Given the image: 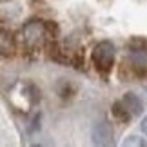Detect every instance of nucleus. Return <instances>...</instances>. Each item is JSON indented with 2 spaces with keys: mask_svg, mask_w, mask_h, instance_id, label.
<instances>
[{
  "mask_svg": "<svg viewBox=\"0 0 147 147\" xmlns=\"http://www.w3.org/2000/svg\"><path fill=\"white\" fill-rule=\"evenodd\" d=\"M49 36V26L42 20H31L22 27V38L29 47H38Z\"/></svg>",
  "mask_w": 147,
  "mask_h": 147,
  "instance_id": "1",
  "label": "nucleus"
},
{
  "mask_svg": "<svg viewBox=\"0 0 147 147\" xmlns=\"http://www.w3.org/2000/svg\"><path fill=\"white\" fill-rule=\"evenodd\" d=\"M93 62L102 75H107L115 64V46L109 40L96 44L93 49Z\"/></svg>",
  "mask_w": 147,
  "mask_h": 147,
  "instance_id": "2",
  "label": "nucleus"
},
{
  "mask_svg": "<svg viewBox=\"0 0 147 147\" xmlns=\"http://www.w3.org/2000/svg\"><path fill=\"white\" fill-rule=\"evenodd\" d=\"M93 144L94 145H102V147H107V145L115 144V131H113L109 122H100V123L94 125V129H93Z\"/></svg>",
  "mask_w": 147,
  "mask_h": 147,
  "instance_id": "3",
  "label": "nucleus"
},
{
  "mask_svg": "<svg viewBox=\"0 0 147 147\" xmlns=\"http://www.w3.org/2000/svg\"><path fill=\"white\" fill-rule=\"evenodd\" d=\"M122 104H123V107H125L129 113H131V116H138V115H142V111H144V104H142V100H140L136 94H133V93L123 94Z\"/></svg>",
  "mask_w": 147,
  "mask_h": 147,
  "instance_id": "4",
  "label": "nucleus"
},
{
  "mask_svg": "<svg viewBox=\"0 0 147 147\" xmlns=\"http://www.w3.org/2000/svg\"><path fill=\"white\" fill-rule=\"evenodd\" d=\"M15 51V42L13 36L7 31L0 29V55H11Z\"/></svg>",
  "mask_w": 147,
  "mask_h": 147,
  "instance_id": "5",
  "label": "nucleus"
},
{
  "mask_svg": "<svg viewBox=\"0 0 147 147\" xmlns=\"http://www.w3.org/2000/svg\"><path fill=\"white\" fill-rule=\"evenodd\" d=\"M111 111H113V116H115V120L122 122V123H127L129 120H131V113H129L125 107H123L122 100H120V102H115Z\"/></svg>",
  "mask_w": 147,
  "mask_h": 147,
  "instance_id": "6",
  "label": "nucleus"
},
{
  "mask_svg": "<svg viewBox=\"0 0 147 147\" xmlns=\"http://www.w3.org/2000/svg\"><path fill=\"white\" fill-rule=\"evenodd\" d=\"M129 51L147 53V40H144V38H133V40L129 42Z\"/></svg>",
  "mask_w": 147,
  "mask_h": 147,
  "instance_id": "7",
  "label": "nucleus"
},
{
  "mask_svg": "<svg viewBox=\"0 0 147 147\" xmlns=\"http://www.w3.org/2000/svg\"><path fill=\"white\" fill-rule=\"evenodd\" d=\"M145 145H147L145 140L140 136H134V134H131V136H127L123 140V147H145Z\"/></svg>",
  "mask_w": 147,
  "mask_h": 147,
  "instance_id": "8",
  "label": "nucleus"
},
{
  "mask_svg": "<svg viewBox=\"0 0 147 147\" xmlns=\"http://www.w3.org/2000/svg\"><path fill=\"white\" fill-rule=\"evenodd\" d=\"M140 129H142V133H145V134H147V116L142 120V123H140Z\"/></svg>",
  "mask_w": 147,
  "mask_h": 147,
  "instance_id": "9",
  "label": "nucleus"
}]
</instances>
